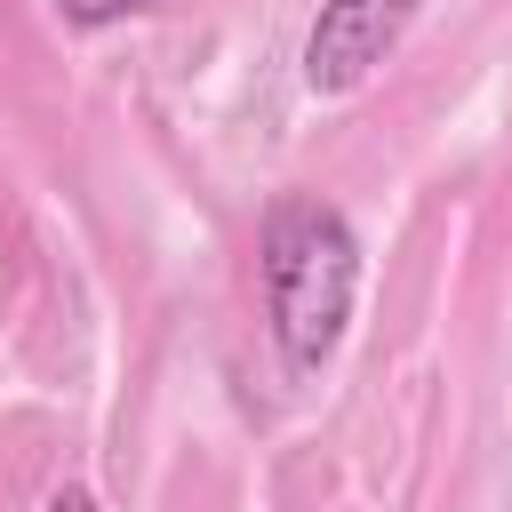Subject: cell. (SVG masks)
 Returning a JSON list of instances; mask_svg holds the SVG:
<instances>
[{
  "label": "cell",
  "mask_w": 512,
  "mask_h": 512,
  "mask_svg": "<svg viewBox=\"0 0 512 512\" xmlns=\"http://www.w3.org/2000/svg\"><path fill=\"white\" fill-rule=\"evenodd\" d=\"M352 296H360L352 224L312 192L272 200V216H264V320H272V344H280L288 376L328 368V352L344 344Z\"/></svg>",
  "instance_id": "6da1fadb"
},
{
  "label": "cell",
  "mask_w": 512,
  "mask_h": 512,
  "mask_svg": "<svg viewBox=\"0 0 512 512\" xmlns=\"http://www.w3.org/2000/svg\"><path fill=\"white\" fill-rule=\"evenodd\" d=\"M416 0H320L304 32V88L312 96H352L408 32Z\"/></svg>",
  "instance_id": "7a4b0ae2"
},
{
  "label": "cell",
  "mask_w": 512,
  "mask_h": 512,
  "mask_svg": "<svg viewBox=\"0 0 512 512\" xmlns=\"http://www.w3.org/2000/svg\"><path fill=\"white\" fill-rule=\"evenodd\" d=\"M160 0H56V16L64 24H80V32H104V24H128V16H152Z\"/></svg>",
  "instance_id": "3957f363"
}]
</instances>
